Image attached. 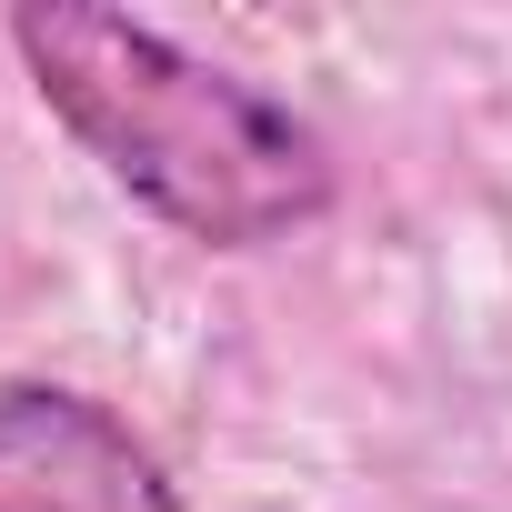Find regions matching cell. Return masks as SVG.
Segmentation results:
<instances>
[{
	"mask_svg": "<svg viewBox=\"0 0 512 512\" xmlns=\"http://www.w3.org/2000/svg\"><path fill=\"white\" fill-rule=\"evenodd\" d=\"M0 512H191L151 432L51 372L0 382Z\"/></svg>",
	"mask_w": 512,
	"mask_h": 512,
	"instance_id": "7a4b0ae2",
	"label": "cell"
},
{
	"mask_svg": "<svg viewBox=\"0 0 512 512\" xmlns=\"http://www.w3.org/2000/svg\"><path fill=\"white\" fill-rule=\"evenodd\" d=\"M0 31L51 131L171 241L241 262V251H282L332 221L342 151L272 81L111 0H21Z\"/></svg>",
	"mask_w": 512,
	"mask_h": 512,
	"instance_id": "6da1fadb",
	"label": "cell"
}]
</instances>
